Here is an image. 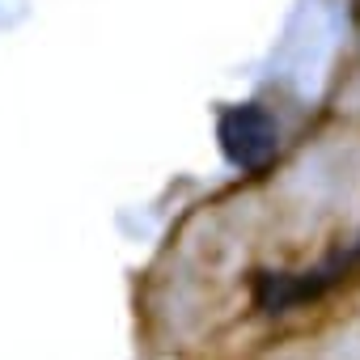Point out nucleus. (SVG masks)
Returning a JSON list of instances; mask_svg holds the SVG:
<instances>
[{
	"label": "nucleus",
	"mask_w": 360,
	"mask_h": 360,
	"mask_svg": "<svg viewBox=\"0 0 360 360\" xmlns=\"http://www.w3.org/2000/svg\"><path fill=\"white\" fill-rule=\"evenodd\" d=\"M280 131L263 106H233L221 115V148L238 169H263L276 157Z\"/></svg>",
	"instance_id": "nucleus-1"
},
{
	"label": "nucleus",
	"mask_w": 360,
	"mask_h": 360,
	"mask_svg": "<svg viewBox=\"0 0 360 360\" xmlns=\"http://www.w3.org/2000/svg\"><path fill=\"white\" fill-rule=\"evenodd\" d=\"M347 263H352V259H335V263H326V267H318V271H301V276L263 271V276L255 280V297H259L263 309H288V305L309 301V297H318L322 288H330V284L347 271Z\"/></svg>",
	"instance_id": "nucleus-2"
}]
</instances>
